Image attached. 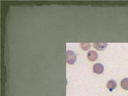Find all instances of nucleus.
I'll return each mask as SVG.
<instances>
[{"label": "nucleus", "instance_id": "nucleus-1", "mask_svg": "<svg viewBox=\"0 0 128 96\" xmlns=\"http://www.w3.org/2000/svg\"><path fill=\"white\" fill-rule=\"evenodd\" d=\"M66 62L70 64H72L76 62V55L75 53L72 50H68L66 52Z\"/></svg>", "mask_w": 128, "mask_h": 96}, {"label": "nucleus", "instance_id": "nucleus-7", "mask_svg": "<svg viewBox=\"0 0 128 96\" xmlns=\"http://www.w3.org/2000/svg\"><path fill=\"white\" fill-rule=\"evenodd\" d=\"M80 47L83 50H89L90 48V44L88 43H81L80 44Z\"/></svg>", "mask_w": 128, "mask_h": 96}, {"label": "nucleus", "instance_id": "nucleus-2", "mask_svg": "<svg viewBox=\"0 0 128 96\" xmlns=\"http://www.w3.org/2000/svg\"><path fill=\"white\" fill-rule=\"evenodd\" d=\"M93 70L94 73L100 74L103 73L104 70V67L101 64H96L93 66Z\"/></svg>", "mask_w": 128, "mask_h": 96}, {"label": "nucleus", "instance_id": "nucleus-6", "mask_svg": "<svg viewBox=\"0 0 128 96\" xmlns=\"http://www.w3.org/2000/svg\"><path fill=\"white\" fill-rule=\"evenodd\" d=\"M121 87L124 90H128V78H125L121 81Z\"/></svg>", "mask_w": 128, "mask_h": 96}, {"label": "nucleus", "instance_id": "nucleus-4", "mask_svg": "<svg viewBox=\"0 0 128 96\" xmlns=\"http://www.w3.org/2000/svg\"><path fill=\"white\" fill-rule=\"evenodd\" d=\"M93 47L97 50H103L108 46V44L106 43H94Z\"/></svg>", "mask_w": 128, "mask_h": 96}, {"label": "nucleus", "instance_id": "nucleus-5", "mask_svg": "<svg viewBox=\"0 0 128 96\" xmlns=\"http://www.w3.org/2000/svg\"><path fill=\"white\" fill-rule=\"evenodd\" d=\"M117 83L114 80H110L108 82L107 87L110 92H112L114 89H115L117 86Z\"/></svg>", "mask_w": 128, "mask_h": 96}, {"label": "nucleus", "instance_id": "nucleus-3", "mask_svg": "<svg viewBox=\"0 0 128 96\" xmlns=\"http://www.w3.org/2000/svg\"><path fill=\"white\" fill-rule=\"evenodd\" d=\"M87 58L90 61H95L98 58V54L96 51L91 50L88 53Z\"/></svg>", "mask_w": 128, "mask_h": 96}]
</instances>
